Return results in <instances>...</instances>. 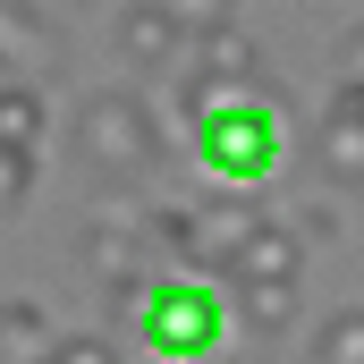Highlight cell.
Returning <instances> with one entry per match:
<instances>
[{
	"instance_id": "cell-1",
	"label": "cell",
	"mask_w": 364,
	"mask_h": 364,
	"mask_svg": "<svg viewBox=\"0 0 364 364\" xmlns=\"http://www.w3.org/2000/svg\"><path fill=\"white\" fill-rule=\"evenodd\" d=\"M229 305L237 296H220L212 279H153L144 305H136V339L161 364H203L229 339Z\"/></svg>"
},
{
	"instance_id": "cell-2",
	"label": "cell",
	"mask_w": 364,
	"mask_h": 364,
	"mask_svg": "<svg viewBox=\"0 0 364 364\" xmlns=\"http://www.w3.org/2000/svg\"><path fill=\"white\" fill-rule=\"evenodd\" d=\"M195 161H203L220 186L272 178V161H279V110H272V93H237V102H220V110L195 127Z\"/></svg>"
},
{
	"instance_id": "cell-3",
	"label": "cell",
	"mask_w": 364,
	"mask_h": 364,
	"mask_svg": "<svg viewBox=\"0 0 364 364\" xmlns=\"http://www.w3.org/2000/svg\"><path fill=\"white\" fill-rule=\"evenodd\" d=\"M77 144L102 178H144L161 161V119L144 93H85V119H77Z\"/></svg>"
},
{
	"instance_id": "cell-4",
	"label": "cell",
	"mask_w": 364,
	"mask_h": 364,
	"mask_svg": "<svg viewBox=\"0 0 364 364\" xmlns=\"http://www.w3.org/2000/svg\"><path fill=\"white\" fill-rule=\"evenodd\" d=\"M186 43H195V34H186L161 0H127V9H119V60H127L136 77H186Z\"/></svg>"
},
{
	"instance_id": "cell-5",
	"label": "cell",
	"mask_w": 364,
	"mask_h": 364,
	"mask_svg": "<svg viewBox=\"0 0 364 364\" xmlns=\"http://www.w3.org/2000/svg\"><path fill=\"white\" fill-rule=\"evenodd\" d=\"M314 161L331 170V186H364V102H356V85L331 93V110L314 127Z\"/></svg>"
},
{
	"instance_id": "cell-6",
	"label": "cell",
	"mask_w": 364,
	"mask_h": 364,
	"mask_svg": "<svg viewBox=\"0 0 364 364\" xmlns=\"http://www.w3.org/2000/svg\"><path fill=\"white\" fill-rule=\"evenodd\" d=\"M237 288H296L305 279V237H296V220H263L255 237H246V255H237Z\"/></svg>"
},
{
	"instance_id": "cell-7",
	"label": "cell",
	"mask_w": 364,
	"mask_h": 364,
	"mask_svg": "<svg viewBox=\"0 0 364 364\" xmlns=\"http://www.w3.org/2000/svg\"><path fill=\"white\" fill-rule=\"evenodd\" d=\"M60 51V26L43 0H0V77H26Z\"/></svg>"
},
{
	"instance_id": "cell-8",
	"label": "cell",
	"mask_w": 364,
	"mask_h": 364,
	"mask_svg": "<svg viewBox=\"0 0 364 364\" xmlns=\"http://www.w3.org/2000/svg\"><path fill=\"white\" fill-rule=\"evenodd\" d=\"M186 68L212 77V85H229V93H272V85H263V51H255V34H237V26L195 34V60H186Z\"/></svg>"
},
{
	"instance_id": "cell-9",
	"label": "cell",
	"mask_w": 364,
	"mask_h": 364,
	"mask_svg": "<svg viewBox=\"0 0 364 364\" xmlns=\"http://www.w3.org/2000/svg\"><path fill=\"white\" fill-rule=\"evenodd\" d=\"M255 229H263L255 203H212V212H195V272H237V255H246Z\"/></svg>"
},
{
	"instance_id": "cell-10",
	"label": "cell",
	"mask_w": 364,
	"mask_h": 364,
	"mask_svg": "<svg viewBox=\"0 0 364 364\" xmlns=\"http://www.w3.org/2000/svg\"><path fill=\"white\" fill-rule=\"evenodd\" d=\"M51 356H60L51 314L26 305V296H0V364H51Z\"/></svg>"
},
{
	"instance_id": "cell-11",
	"label": "cell",
	"mask_w": 364,
	"mask_h": 364,
	"mask_svg": "<svg viewBox=\"0 0 364 364\" xmlns=\"http://www.w3.org/2000/svg\"><path fill=\"white\" fill-rule=\"evenodd\" d=\"M43 93H34V77H0V153H43Z\"/></svg>"
},
{
	"instance_id": "cell-12",
	"label": "cell",
	"mask_w": 364,
	"mask_h": 364,
	"mask_svg": "<svg viewBox=\"0 0 364 364\" xmlns=\"http://www.w3.org/2000/svg\"><path fill=\"white\" fill-rule=\"evenodd\" d=\"M237 314L255 339H288L296 331V288H237Z\"/></svg>"
},
{
	"instance_id": "cell-13",
	"label": "cell",
	"mask_w": 364,
	"mask_h": 364,
	"mask_svg": "<svg viewBox=\"0 0 364 364\" xmlns=\"http://www.w3.org/2000/svg\"><path fill=\"white\" fill-rule=\"evenodd\" d=\"M314 364H364V305H339L314 331Z\"/></svg>"
},
{
	"instance_id": "cell-14",
	"label": "cell",
	"mask_w": 364,
	"mask_h": 364,
	"mask_svg": "<svg viewBox=\"0 0 364 364\" xmlns=\"http://www.w3.org/2000/svg\"><path fill=\"white\" fill-rule=\"evenodd\" d=\"M161 9L178 17L186 34H220V26H237V17H229V0H161Z\"/></svg>"
},
{
	"instance_id": "cell-15",
	"label": "cell",
	"mask_w": 364,
	"mask_h": 364,
	"mask_svg": "<svg viewBox=\"0 0 364 364\" xmlns=\"http://www.w3.org/2000/svg\"><path fill=\"white\" fill-rule=\"evenodd\" d=\"M26 186H34V161H26V153H0V212H17Z\"/></svg>"
},
{
	"instance_id": "cell-16",
	"label": "cell",
	"mask_w": 364,
	"mask_h": 364,
	"mask_svg": "<svg viewBox=\"0 0 364 364\" xmlns=\"http://www.w3.org/2000/svg\"><path fill=\"white\" fill-rule=\"evenodd\" d=\"M51 364H119V348H110V339H60Z\"/></svg>"
},
{
	"instance_id": "cell-17",
	"label": "cell",
	"mask_w": 364,
	"mask_h": 364,
	"mask_svg": "<svg viewBox=\"0 0 364 364\" xmlns=\"http://www.w3.org/2000/svg\"><path fill=\"white\" fill-rule=\"evenodd\" d=\"M296 237H339V212H331V203H314V212L296 220Z\"/></svg>"
},
{
	"instance_id": "cell-18",
	"label": "cell",
	"mask_w": 364,
	"mask_h": 364,
	"mask_svg": "<svg viewBox=\"0 0 364 364\" xmlns=\"http://www.w3.org/2000/svg\"><path fill=\"white\" fill-rule=\"evenodd\" d=\"M356 102H364V85H356Z\"/></svg>"
}]
</instances>
